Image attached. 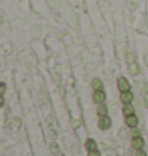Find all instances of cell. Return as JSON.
<instances>
[{
    "instance_id": "6da1fadb",
    "label": "cell",
    "mask_w": 148,
    "mask_h": 156,
    "mask_svg": "<svg viewBox=\"0 0 148 156\" xmlns=\"http://www.w3.org/2000/svg\"><path fill=\"white\" fill-rule=\"evenodd\" d=\"M97 127L100 131H108L110 127H111V119L110 116H99L97 119Z\"/></svg>"
},
{
    "instance_id": "30bf717a",
    "label": "cell",
    "mask_w": 148,
    "mask_h": 156,
    "mask_svg": "<svg viewBox=\"0 0 148 156\" xmlns=\"http://www.w3.org/2000/svg\"><path fill=\"white\" fill-rule=\"evenodd\" d=\"M84 145H86V150L88 151H93V150H97V144L94 139H88L86 142H84Z\"/></svg>"
},
{
    "instance_id": "8992f818",
    "label": "cell",
    "mask_w": 148,
    "mask_h": 156,
    "mask_svg": "<svg viewBox=\"0 0 148 156\" xmlns=\"http://www.w3.org/2000/svg\"><path fill=\"white\" fill-rule=\"evenodd\" d=\"M132 147H134V150H142L143 145H145V140L142 139V136L140 137H132Z\"/></svg>"
},
{
    "instance_id": "5bb4252c",
    "label": "cell",
    "mask_w": 148,
    "mask_h": 156,
    "mask_svg": "<svg viewBox=\"0 0 148 156\" xmlns=\"http://www.w3.org/2000/svg\"><path fill=\"white\" fill-rule=\"evenodd\" d=\"M132 137H140V132L134 129V131H132Z\"/></svg>"
},
{
    "instance_id": "52a82bcc",
    "label": "cell",
    "mask_w": 148,
    "mask_h": 156,
    "mask_svg": "<svg viewBox=\"0 0 148 156\" xmlns=\"http://www.w3.org/2000/svg\"><path fill=\"white\" fill-rule=\"evenodd\" d=\"M91 88L94 91H104V83L100 78H94L93 81H91Z\"/></svg>"
},
{
    "instance_id": "8fae6325",
    "label": "cell",
    "mask_w": 148,
    "mask_h": 156,
    "mask_svg": "<svg viewBox=\"0 0 148 156\" xmlns=\"http://www.w3.org/2000/svg\"><path fill=\"white\" fill-rule=\"evenodd\" d=\"M131 73H132V75H137V73H139V67H137V64H132V66H131Z\"/></svg>"
},
{
    "instance_id": "7c38bea8",
    "label": "cell",
    "mask_w": 148,
    "mask_h": 156,
    "mask_svg": "<svg viewBox=\"0 0 148 156\" xmlns=\"http://www.w3.org/2000/svg\"><path fill=\"white\" fill-rule=\"evenodd\" d=\"M88 156H100V151H99V150H93V151H88Z\"/></svg>"
},
{
    "instance_id": "ba28073f",
    "label": "cell",
    "mask_w": 148,
    "mask_h": 156,
    "mask_svg": "<svg viewBox=\"0 0 148 156\" xmlns=\"http://www.w3.org/2000/svg\"><path fill=\"white\" fill-rule=\"evenodd\" d=\"M123 115H124V116H131V115H136V110H134L132 104H124V107H123Z\"/></svg>"
},
{
    "instance_id": "5b68a950",
    "label": "cell",
    "mask_w": 148,
    "mask_h": 156,
    "mask_svg": "<svg viewBox=\"0 0 148 156\" xmlns=\"http://www.w3.org/2000/svg\"><path fill=\"white\" fill-rule=\"evenodd\" d=\"M119 101H121L123 104H132V101H134V94L131 93V91L121 93V94H119Z\"/></svg>"
},
{
    "instance_id": "3957f363",
    "label": "cell",
    "mask_w": 148,
    "mask_h": 156,
    "mask_svg": "<svg viewBox=\"0 0 148 156\" xmlns=\"http://www.w3.org/2000/svg\"><path fill=\"white\" fill-rule=\"evenodd\" d=\"M105 99H107V94L104 93V91H94L93 94V102L100 105V104H105Z\"/></svg>"
},
{
    "instance_id": "277c9868",
    "label": "cell",
    "mask_w": 148,
    "mask_h": 156,
    "mask_svg": "<svg viewBox=\"0 0 148 156\" xmlns=\"http://www.w3.org/2000/svg\"><path fill=\"white\" fill-rule=\"evenodd\" d=\"M124 123H126V126H128V127H131V129H136V127H137V124H139V118H137V115L126 116Z\"/></svg>"
},
{
    "instance_id": "9c48e42d",
    "label": "cell",
    "mask_w": 148,
    "mask_h": 156,
    "mask_svg": "<svg viewBox=\"0 0 148 156\" xmlns=\"http://www.w3.org/2000/svg\"><path fill=\"white\" fill-rule=\"evenodd\" d=\"M97 115H99V116H108V108H107V105H105V104L97 105Z\"/></svg>"
},
{
    "instance_id": "7a4b0ae2",
    "label": "cell",
    "mask_w": 148,
    "mask_h": 156,
    "mask_svg": "<svg viewBox=\"0 0 148 156\" xmlns=\"http://www.w3.org/2000/svg\"><path fill=\"white\" fill-rule=\"evenodd\" d=\"M116 86H118V89H119V93H126V91H131V83L128 81V78H124V76H119V78H118Z\"/></svg>"
},
{
    "instance_id": "4fadbf2b",
    "label": "cell",
    "mask_w": 148,
    "mask_h": 156,
    "mask_svg": "<svg viewBox=\"0 0 148 156\" xmlns=\"http://www.w3.org/2000/svg\"><path fill=\"white\" fill-rule=\"evenodd\" d=\"M136 156H146V153H145V150L142 148V150H136Z\"/></svg>"
}]
</instances>
